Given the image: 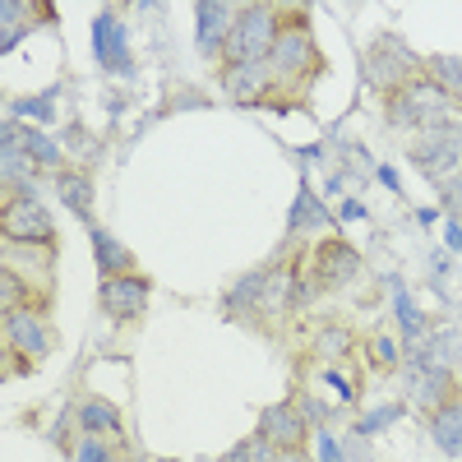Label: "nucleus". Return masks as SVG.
Listing matches in <instances>:
<instances>
[{
  "instance_id": "nucleus-1",
  "label": "nucleus",
  "mask_w": 462,
  "mask_h": 462,
  "mask_svg": "<svg viewBox=\"0 0 462 462\" xmlns=\"http://www.w3.org/2000/svg\"><path fill=\"white\" fill-rule=\"evenodd\" d=\"M282 14L273 5H241L236 23H231L222 65H268V51L278 42Z\"/></svg>"
},
{
  "instance_id": "nucleus-2",
  "label": "nucleus",
  "mask_w": 462,
  "mask_h": 462,
  "mask_svg": "<svg viewBox=\"0 0 462 462\" xmlns=\"http://www.w3.org/2000/svg\"><path fill=\"white\" fill-rule=\"evenodd\" d=\"M448 93L426 79V74H416V79H407L402 88L389 93V102H383V111H389V125L393 130H430L439 121H448Z\"/></svg>"
},
{
  "instance_id": "nucleus-3",
  "label": "nucleus",
  "mask_w": 462,
  "mask_h": 462,
  "mask_svg": "<svg viewBox=\"0 0 462 462\" xmlns=\"http://www.w3.org/2000/svg\"><path fill=\"white\" fill-rule=\"evenodd\" d=\"M268 74H273L278 84H305L310 74H319V47L305 19H287L278 28V42L268 51Z\"/></svg>"
},
{
  "instance_id": "nucleus-4",
  "label": "nucleus",
  "mask_w": 462,
  "mask_h": 462,
  "mask_svg": "<svg viewBox=\"0 0 462 462\" xmlns=\"http://www.w3.org/2000/svg\"><path fill=\"white\" fill-rule=\"evenodd\" d=\"M411 162L439 185H453L462 176V125L457 121H439L430 130H420V139H411Z\"/></svg>"
},
{
  "instance_id": "nucleus-5",
  "label": "nucleus",
  "mask_w": 462,
  "mask_h": 462,
  "mask_svg": "<svg viewBox=\"0 0 462 462\" xmlns=\"http://www.w3.org/2000/svg\"><path fill=\"white\" fill-rule=\"evenodd\" d=\"M0 226H5V241L19 245H56V222L42 204L32 199H10L5 213H0Z\"/></svg>"
},
{
  "instance_id": "nucleus-6",
  "label": "nucleus",
  "mask_w": 462,
  "mask_h": 462,
  "mask_svg": "<svg viewBox=\"0 0 462 462\" xmlns=\"http://www.w3.org/2000/svg\"><path fill=\"white\" fill-rule=\"evenodd\" d=\"M365 69H370L374 88H383V97H389L393 88H402L407 79H416V56L398 42V37H379V42L370 47Z\"/></svg>"
},
{
  "instance_id": "nucleus-7",
  "label": "nucleus",
  "mask_w": 462,
  "mask_h": 462,
  "mask_svg": "<svg viewBox=\"0 0 462 462\" xmlns=\"http://www.w3.org/2000/svg\"><path fill=\"white\" fill-rule=\"evenodd\" d=\"M310 273H315V282H319L324 291L352 287V282L361 278V254L346 245V241H324V245L315 250V259H310Z\"/></svg>"
},
{
  "instance_id": "nucleus-8",
  "label": "nucleus",
  "mask_w": 462,
  "mask_h": 462,
  "mask_svg": "<svg viewBox=\"0 0 462 462\" xmlns=\"http://www.w3.org/2000/svg\"><path fill=\"white\" fill-rule=\"evenodd\" d=\"M143 305H148V278L121 273V278L102 282V310L111 319H134V315H143Z\"/></svg>"
},
{
  "instance_id": "nucleus-9",
  "label": "nucleus",
  "mask_w": 462,
  "mask_h": 462,
  "mask_svg": "<svg viewBox=\"0 0 462 462\" xmlns=\"http://www.w3.org/2000/svg\"><path fill=\"white\" fill-rule=\"evenodd\" d=\"M305 430H310V426H305V416L291 407V402H278V407H263L259 411V435L268 439V444H273V448H300L305 444Z\"/></svg>"
},
{
  "instance_id": "nucleus-10",
  "label": "nucleus",
  "mask_w": 462,
  "mask_h": 462,
  "mask_svg": "<svg viewBox=\"0 0 462 462\" xmlns=\"http://www.w3.org/2000/svg\"><path fill=\"white\" fill-rule=\"evenodd\" d=\"M93 51L106 69H130V37H125V23L111 10H102L93 19Z\"/></svg>"
},
{
  "instance_id": "nucleus-11",
  "label": "nucleus",
  "mask_w": 462,
  "mask_h": 462,
  "mask_svg": "<svg viewBox=\"0 0 462 462\" xmlns=\"http://www.w3.org/2000/svg\"><path fill=\"white\" fill-rule=\"evenodd\" d=\"M195 14H199V51L222 60V51H226V37H231V23H236L241 5H222V0H204V5H199Z\"/></svg>"
},
{
  "instance_id": "nucleus-12",
  "label": "nucleus",
  "mask_w": 462,
  "mask_h": 462,
  "mask_svg": "<svg viewBox=\"0 0 462 462\" xmlns=\"http://www.w3.org/2000/svg\"><path fill=\"white\" fill-rule=\"evenodd\" d=\"M273 84L268 65H222V88L236 97V102H259Z\"/></svg>"
},
{
  "instance_id": "nucleus-13",
  "label": "nucleus",
  "mask_w": 462,
  "mask_h": 462,
  "mask_svg": "<svg viewBox=\"0 0 462 462\" xmlns=\"http://www.w3.org/2000/svg\"><path fill=\"white\" fill-rule=\"evenodd\" d=\"M5 333H10V346H19V352H28V361H37L51 346V337H47V328L37 324V315L32 310H14V315H5Z\"/></svg>"
},
{
  "instance_id": "nucleus-14",
  "label": "nucleus",
  "mask_w": 462,
  "mask_h": 462,
  "mask_svg": "<svg viewBox=\"0 0 462 462\" xmlns=\"http://www.w3.org/2000/svg\"><path fill=\"white\" fill-rule=\"evenodd\" d=\"M430 435H435V444H439L444 453L462 457V393L430 411Z\"/></svg>"
},
{
  "instance_id": "nucleus-15",
  "label": "nucleus",
  "mask_w": 462,
  "mask_h": 462,
  "mask_svg": "<svg viewBox=\"0 0 462 462\" xmlns=\"http://www.w3.org/2000/svg\"><path fill=\"white\" fill-rule=\"evenodd\" d=\"M416 398H420V402H430V411L444 407L448 398H457V379H453V370H448V365H426V370H420V379H416Z\"/></svg>"
},
{
  "instance_id": "nucleus-16",
  "label": "nucleus",
  "mask_w": 462,
  "mask_h": 462,
  "mask_svg": "<svg viewBox=\"0 0 462 462\" xmlns=\"http://www.w3.org/2000/svg\"><path fill=\"white\" fill-rule=\"evenodd\" d=\"M79 426H84V435H93V439L121 435V411H116L106 398H84V402H79Z\"/></svg>"
},
{
  "instance_id": "nucleus-17",
  "label": "nucleus",
  "mask_w": 462,
  "mask_h": 462,
  "mask_svg": "<svg viewBox=\"0 0 462 462\" xmlns=\"http://www.w3.org/2000/svg\"><path fill=\"white\" fill-rule=\"evenodd\" d=\"M56 195H60V204H69L79 217L93 213V180L84 171H56Z\"/></svg>"
},
{
  "instance_id": "nucleus-18",
  "label": "nucleus",
  "mask_w": 462,
  "mask_h": 462,
  "mask_svg": "<svg viewBox=\"0 0 462 462\" xmlns=\"http://www.w3.org/2000/svg\"><path fill=\"white\" fill-rule=\"evenodd\" d=\"M93 250H97V263H102V278H121V273H134V259L130 250H121L102 226H93Z\"/></svg>"
},
{
  "instance_id": "nucleus-19",
  "label": "nucleus",
  "mask_w": 462,
  "mask_h": 462,
  "mask_svg": "<svg viewBox=\"0 0 462 462\" xmlns=\"http://www.w3.org/2000/svg\"><path fill=\"white\" fill-rule=\"evenodd\" d=\"M263 278H268V273H245L236 287L226 291V315H231V319H241V315L254 310V300L263 296Z\"/></svg>"
},
{
  "instance_id": "nucleus-20",
  "label": "nucleus",
  "mask_w": 462,
  "mask_h": 462,
  "mask_svg": "<svg viewBox=\"0 0 462 462\" xmlns=\"http://www.w3.org/2000/svg\"><path fill=\"white\" fill-rule=\"evenodd\" d=\"M430 74H435V84L453 97L462 93V60L457 56H430Z\"/></svg>"
},
{
  "instance_id": "nucleus-21",
  "label": "nucleus",
  "mask_w": 462,
  "mask_h": 462,
  "mask_svg": "<svg viewBox=\"0 0 462 462\" xmlns=\"http://www.w3.org/2000/svg\"><path fill=\"white\" fill-rule=\"evenodd\" d=\"M305 226H328L324 208L310 199V189H300V199H296V213H291V236H296V231H305Z\"/></svg>"
},
{
  "instance_id": "nucleus-22",
  "label": "nucleus",
  "mask_w": 462,
  "mask_h": 462,
  "mask_svg": "<svg viewBox=\"0 0 462 462\" xmlns=\"http://www.w3.org/2000/svg\"><path fill=\"white\" fill-rule=\"evenodd\" d=\"M0 305H5V315L23 310V278L14 268H0Z\"/></svg>"
},
{
  "instance_id": "nucleus-23",
  "label": "nucleus",
  "mask_w": 462,
  "mask_h": 462,
  "mask_svg": "<svg viewBox=\"0 0 462 462\" xmlns=\"http://www.w3.org/2000/svg\"><path fill=\"white\" fill-rule=\"evenodd\" d=\"M23 148H28V152H32V158L42 162V167H51V171L60 167V152H56V143H51L42 130H28V134H23Z\"/></svg>"
},
{
  "instance_id": "nucleus-24",
  "label": "nucleus",
  "mask_w": 462,
  "mask_h": 462,
  "mask_svg": "<svg viewBox=\"0 0 462 462\" xmlns=\"http://www.w3.org/2000/svg\"><path fill=\"white\" fill-rule=\"evenodd\" d=\"M315 352H319V356H346V352H352V333H346V328H324V333H315Z\"/></svg>"
},
{
  "instance_id": "nucleus-25",
  "label": "nucleus",
  "mask_w": 462,
  "mask_h": 462,
  "mask_svg": "<svg viewBox=\"0 0 462 462\" xmlns=\"http://www.w3.org/2000/svg\"><path fill=\"white\" fill-rule=\"evenodd\" d=\"M370 361H374L379 370H393V365L402 361L398 342H393V337H383V333H379V337H370Z\"/></svg>"
},
{
  "instance_id": "nucleus-26",
  "label": "nucleus",
  "mask_w": 462,
  "mask_h": 462,
  "mask_svg": "<svg viewBox=\"0 0 462 462\" xmlns=\"http://www.w3.org/2000/svg\"><path fill=\"white\" fill-rule=\"evenodd\" d=\"M74 462H121V453H116V448H106L102 439H84L79 448H74Z\"/></svg>"
},
{
  "instance_id": "nucleus-27",
  "label": "nucleus",
  "mask_w": 462,
  "mask_h": 462,
  "mask_svg": "<svg viewBox=\"0 0 462 462\" xmlns=\"http://www.w3.org/2000/svg\"><path fill=\"white\" fill-rule=\"evenodd\" d=\"M278 453H282V448H273L259 430H254V439H245V457H250V462H278Z\"/></svg>"
},
{
  "instance_id": "nucleus-28",
  "label": "nucleus",
  "mask_w": 462,
  "mask_h": 462,
  "mask_svg": "<svg viewBox=\"0 0 462 462\" xmlns=\"http://www.w3.org/2000/svg\"><path fill=\"white\" fill-rule=\"evenodd\" d=\"M398 319H402L407 337H416V333H420V315H416V305L407 300V291H398Z\"/></svg>"
},
{
  "instance_id": "nucleus-29",
  "label": "nucleus",
  "mask_w": 462,
  "mask_h": 462,
  "mask_svg": "<svg viewBox=\"0 0 462 462\" xmlns=\"http://www.w3.org/2000/svg\"><path fill=\"white\" fill-rule=\"evenodd\" d=\"M278 462H310V457H305V448H287V453H278Z\"/></svg>"
},
{
  "instance_id": "nucleus-30",
  "label": "nucleus",
  "mask_w": 462,
  "mask_h": 462,
  "mask_svg": "<svg viewBox=\"0 0 462 462\" xmlns=\"http://www.w3.org/2000/svg\"><path fill=\"white\" fill-rule=\"evenodd\" d=\"M222 462H250V457H245V444H236V448H231Z\"/></svg>"
},
{
  "instance_id": "nucleus-31",
  "label": "nucleus",
  "mask_w": 462,
  "mask_h": 462,
  "mask_svg": "<svg viewBox=\"0 0 462 462\" xmlns=\"http://www.w3.org/2000/svg\"><path fill=\"white\" fill-rule=\"evenodd\" d=\"M448 241H453V245H457V250H462V226H457V222H453V226H448Z\"/></svg>"
}]
</instances>
